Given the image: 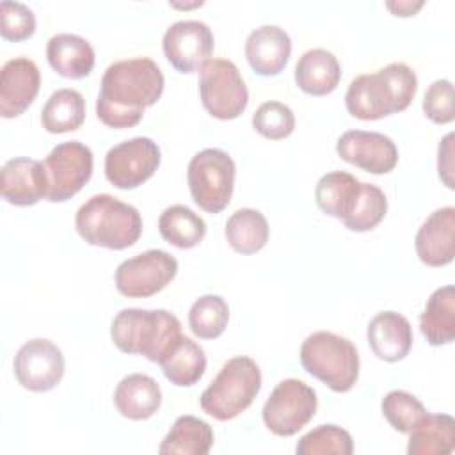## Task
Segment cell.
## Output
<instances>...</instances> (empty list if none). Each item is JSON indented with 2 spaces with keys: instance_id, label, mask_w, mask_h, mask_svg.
Segmentation results:
<instances>
[{
  "instance_id": "obj_1",
  "label": "cell",
  "mask_w": 455,
  "mask_h": 455,
  "mask_svg": "<svg viewBox=\"0 0 455 455\" xmlns=\"http://www.w3.org/2000/svg\"><path fill=\"white\" fill-rule=\"evenodd\" d=\"M164 85V73L153 59L116 60L101 76L96 116L110 128H132L139 124L144 110L160 100Z\"/></svg>"
},
{
  "instance_id": "obj_2",
  "label": "cell",
  "mask_w": 455,
  "mask_h": 455,
  "mask_svg": "<svg viewBox=\"0 0 455 455\" xmlns=\"http://www.w3.org/2000/svg\"><path fill=\"white\" fill-rule=\"evenodd\" d=\"M418 91V76L405 62H391L377 73L355 76L345 94L350 116L375 121L405 110Z\"/></svg>"
},
{
  "instance_id": "obj_3",
  "label": "cell",
  "mask_w": 455,
  "mask_h": 455,
  "mask_svg": "<svg viewBox=\"0 0 455 455\" xmlns=\"http://www.w3.org/2000/svg\"><path fill=\"white\" fill-rule=\"evenodd\" d=\"M181 336L178 316L167 309H121L110 325V338L121 352L139 354L153 363H160Z\"/></svg>"
},
{
  "instance_id": "obj_4",
  "label": "cell",
  "mask_w": 455,
  "mask_h": 455,
  "mask_svg": "<svg viewBox=\"0 0 455 455\" xmlns=\"http://www.w3.org/2000/svg\"><path fill=\"white\" fill-rule=\"evenodd\" d=\"M75 228L91 245L123 251L140 238L142 217L135 206L114 196L96 194L76 210Z\"/></svg>"
},
{
  "instance_id": "obj_5",
  "label": "cell",
  "mask_w": 455,
  "mask_h": 455,
  "mask_svg": "<svg viewBox=\"0 0 455 455\" xmlns=\"http://www.w3.org/2000/svg\"><path fill=\"white\" fill-rule=\"evenodd\" d=\"M299 357L302 368L334 393H347L357 382L359 354L345 336L331 331L313 332L302 341Z\"/></svg>"
},
{
  "instance_id": "obj_6",
  "label": "cell",
  "mask_w": 455,
  "mask_h": 455,
  "mask_svg": "<svg viewBox=\"0 0 455 455\" xmlns=\"http://www.w3.org/2000/svg\"><path fill=\"white\" fill-rule=\"evenodd\" d=\"M261 389V370L249 355H236L226 361L201 393V409L219 421H228L242 414Z\"/></svg>"
},
{
  "instance_id": "obj_7",
  "label": "cell",
  "mask_w": 455,
  "mask_h": 455,
  "mask_svg": "<svg viewBox=\"0 0 455 455\" xmlns=\"http://www.w3.org/2000/svg\"><path fill=\"white\" fill-rule=\"evenodd\" d=\"M236 167L233 158L217 148L196 153L187 167V181L194 203L208 212H222L233 196Z\"/></svg>"
},
{
  "instance_id": "obj_8",
  "label": "cell",
  "mask_w": 455,
  "mask_h": 455,
  "mask_svg": "<svg viewBox=\"0 0 455 455\" xmlns=\"http://www.w3.org/2000/svg\"><path fill=\"white\" fill-rule=\"evenodd\" d=\"M199 96L206 112L217 119L238 117L247 103L249 91L235 62L210 59L199 71Z\"/></svg>"
},
{
  "instance_id": "obj_9",
  "label": "cell",
  "mask_w": 455,
  "mask_h": 455,
  "mask_svg": "<svg viewBox=\"0 0 455 455\" xmlns=\"http://www.w3.org/2000/svg\"><path fill=\"white\" fill-rule=\"evenodd\" d=\"M316 407L318 398L311 386L299 379H284L272 389L261 416L272 434L290 437L313 419Z\"/></svg>"
},
{
  "instance_id": "obj_10",
  "label": "cell",
  "mask_w": 455,
  "mask_h": 455,
  "mask_svg": "<svg viewBox=\"0 0 455 455\" xmlns=\"http://www.w3.org/2000/svg\"><path fill=\"white\" fill-rule=\"evenodd\" d=\"M50 203H64L78 194L92 176V151L80 140L57 144L43 160Z\"/></svg>"
},
{
  "instance_id": "obj_11",
  "label": "cell",
  "mask_w": 455,
  "mask_h": 455,
  "mask_svg": "<svg viewBox=\"0 0 455 455\" xmlns=\"http://www.w3.org/2000/svg\"><path fill=\"white\" fill-rule=\"evenodd\" d=\"M178 274V261L162 249H149L124 259L116 268V288L130 299H144L162 291Z\"/></svg>"
},
{
  "instance_id": "obj_12",
  "label": "cell",
  "mask_w": 455,
  "mask_h": 455,
  "mask_svg": "<svg viewBox=\"0 0 455 455\" xmlns=\"http://www.w3.org/2000/svg\"><path fill=\"white\" fill-rule=\"evenodd\" d=\"M160 160V148L153 139L133 137L107 151L105 176L116 188L133 190L156 172Z\"/></svg>"
},
{
  "instance_id": "obj_13",
  "label": "cell",
  "mask_w": 455,
  "mask_h": 455,
  "mask_svg": "<svg viewBox=\"0 0 455 455\" xmlns=\"http://www.w3.org/2000/svg\"><path fill=\"white\" fill-rule=\"evenodd\" d=\"M213 34L204 21L180 20L164 34L162 48L165 59L180 73H196L213 53Z\"/></svg>"
},
{
  "instance_id": "obj_14",
  "label": "cell",
  "mask_w": 455,
  "mask_h": 455,
  "mask_svg": "<svg viewBox=\"0 0 455 455\" xmlns=\"http://www.w3.org/2000/svg\"><path fill=\"white\" fill-rule=\"evenodd\" d=\"M14 377L28 391L44 393L53 389L64 375V355L46 338L28 339L14 355Z\"/></svg>"
},
{
  "instance_id": "obj_15",
  "label": "cell",
  "mask_w": 455,
  "mask_h": 455,
  "mask_svg": "<svg viewBox=\"0 0 455 455\" xmlns=\"http://www.w3.org/2000/svg\"><path fill=\"white\" fill-rule=\"evenodd\" d=\"M336 153L341 160L371 174H387L398 164V148L380 132L348 130L339 135Z\"/></svg>"
},
{
  "instance_id": "obj_16",
  "label": "cell",
  "mask_w": 455,
  "mask_h": 455,
  "mask_svg": "<svg viewBox=\"0 0 455 455\" xmlns=\"http://www.w3.org/2000/svg\"><path fill=\"white\" fill-rule=\"evenodd\" d=\"M41 87L37 64L28 57H14L0 71V116H21L36 100Z\"/></svg>"
},
{
  "instance_id": "obj_17",
  "label": "cell",
  "mask_w": 455,
  "mask_h": 455,
  "mask_svg": "<svg viewBox=\"0 0 455 455\" xmlns=\"http://www.w3.org/2000/svg\"><path fill=\"white\" fill-rule=\"evenodd\" d=\"M0 194L14 206H32L48 196V176L43 162L16 156L0 171Z\"/></svg>"
},
{
  "instance_id": "obj_18",
  "label": "cell",
  "mask_w": 455,
  "mask_h": 455,
  "mask_svg": "<svg viewBox=\"0 0 455 455\" xmlns=\"http://www.w3.org/2000/svg\"><path fill=\"white\" fill-rule=\"evenodd\" d=\"M416 254L428 267H444L455 256V208L444 206L430 213L414 236Z\"/></svg>"
},
{
  "instance_id": "obj_19",
  "label": "cell",
  "mask_w": 455,
  "mask_h": 455,
  "mask_svg": "<svg viewBox=\"0 0 455 455\" xmlns=\"http://www.w3.org/2000/svg\"><path fill=\"white\" fill-rule=\"evenodd\" d=\"M245 59L254 73L261 76L279 75L291 55V39L277 25H261L245 39Z\"/></svg>"
},
{
  "instance_id": "obj_20",
  "label": "cell",
  "mask_w": 455,
  "mask_h": 455,
  "mask_svg": "<svg viewBox=\"0 0 455 455\" xmlns=\"http://www.w3.org/2000/svg\"><path fill=\"white\" fill-rule=\"evenodd\" d=\"M371 352L386 363L402 361L412 347V327L409 320L396 311L377 313L366 329Z\"/></svg>"
},
{
  "instance_id": "obj_21",
  "label": "cell",
  "mask_w": 455,
  "mask_h": 455,
  "mask_svg": "<svg viewBox=\"0 0 455 455\" xmlns=\"http://www.w3.org/2000/svg\"><path fill=\"white\" fill-rule=\"evenodd\" d=\"M48 64L64 78L80 80L91 75L96 62L94 48L76 34H55L46 43Z\"/></svg>"
},
{
  "instance_id": "obj_22",
  "label": "cell",
  "mask_w": 455,
  "mask_h": 455,
  "mask_svg": "<svg viewBox=\"0 0 455 455\" xmlns=\"http://www.w3.org/2000/svg\"><path fill=\"white\" fill-rule=\"evenodd\" d=\"M114 405L117 412L128 419H148L162 405V389L153 377L146 373H130L116 386Z\"/></svg>"
},
{
  "instance_id": "obj_23",
  "label": "cell",
  "mask_w": 455,
  "mask_h": 455,
  "mask_svg": "<svg viewBox=\"0 0 455 455\" xmlns=\"http://www.w3.org/2000/svg\"><path fill=\"white\" fill-rule=\"evenodd\" d=\"M295 84L309 96L331 94L341 78V66L336 55L325 48L304 52L295 64Z\"/></svg>"
},
{
  "instance_id": "obj_24",
  "label": "cell",
  "mask_w": 455,
  "mask_h": 455,
  "mask_svg": "<svg viewBox=\"0 0 455 455\" xmlns=\"http://www.w3.org/2000/svg\"><path fill=\"white\" fill-rule=\"evenodd\" d=\"M421 334L432 347L448 345L455 338V288H437L427 300L419 316Z\"/></svg>"
},
{
  "instance_id": "obj_25",
  "label": "cell",
  "mask_w": 455,
  "mask_h": 455,
  "mask_svg": "<svg viewBox=\"0 0 455 455\" xmlns=\"http://www.w3.org/2000/svg\"><path fill=\"white\" fill-rule=\"evenodd\" d=\"M213 446L212 427L196 416L176 418L158 446L160 455H206Z\"/></svg>"
},
{
  "instance_id": "obj_26",
  "label": "cell",
  "mask_w": 455,
  "mask_h": 455,
  "mask_svg": "<svg viewBox=\"0 0 455 455\" xmlns=\"http://www.w3.org/2000/svg\"><path fill=\"white\" fill-rule=\"evenodd\" d=\"M455 448V419L450 414H425L409 432V455H448Z\"/></svg>"
},
{
  "instance_id": "obj_27",
  "label": "cell",
  "mask_w": 455,
  "mask_h": 455,
  "mask_svg": "<svg viewBox=\"0 0 455 455\" xmlns=\"http://www.w3.org/2000/svg\"><path fill=\"white\" fill-rule=\"evenodd\" d=\"M158 364L171 384L188 387L197 384L204 375L206 355L199 343L181 336Z\"/></svg>"
},
{
  "instance_id": "obj_28",
  "label": "cell",
  "mask_w": 455,
  "mask_h": 455,
  "mask_svg": "<svg viewBox=\"0 0 455 455\" xmlns=\"http://www.w3.org/2000/svg\"><path fill=\"white\" fill-rule=\"evenodd\" d=\"M361 190V181L345 171H331L323 174L315 187V201L318 208L339 220L352 210Z\"/></svg>"
},
{
  "instance_id": "obj_29",
  "label": "cell",
  "mask_w": 455,
  "mask_h": 455,
  "mask_svg": "<svg viewBox=\"0 0 455 455\" xmlns=\"http://www.w3.org/2000/svg\"><path fill=\"white\" fill-rule=\"evenodd\" d=\"M224 235L233 251L240 254H254L261 251L270 235L267 217L254 208H240L226 222Z\"/></svg>"
},
{
  "instance_id": "obj_30",
  "label": "cell",
  "mask_w": 455,
  "mask_h": 455,
  "mask_svg": "<svg viewBox=\"0 0 455 455\" xmlns=\"http://www.w3.org/2000/svg\"><path fill=\"white\" fill-rule=\"evenodd\" d=\"M85 119L84 96L69 87L57 89L41 110V124L48 133H68L82 126Z\"/></svg>"
},
{
  "instance_id": "obj_31",
  "label": "cell",
  "mask_w": 455,
  "mask_h": 455,
  "mask_svg": "<svg viewBox=\"0 0 455 455\" xmlns=\"http://www.w3.org/2000/svg\"><path fill=\"white\" fill-rule=\"evenodd\" d=\"M158 231L165 242L178 249L199 245L206 235V222L185 204L167 206L158 217Z\"/></svg>"
},
{
  "instance_id": "obj_32",
  "label": "cell",
  "mask_w": 455,
  "mask_h": 455,
  "mask_svg": "<svg viewBox=\"0 0 455 455\" xmlns=\"http://www.w3.org/2000/svg\"><path fill=\"white\" fill-rule=\"evenodd\" d=\"M229 322V306L220 295H203L188 309L190 331L201 339L219 338Z\"/></svg>"
},
{
  "instance_id": "obj_33",
  "label": "cell",
  "mask_w": 455,
  "mask_h": 455,
  "mask_svg": "<svg viewBox=\"0 0 455 455\" xmlns=\"http://www.w3.org/2000/svg\"><path fill=\"white\" fill-rule=\"evenodd\" d=\"M387 212L386 194L373 183L361 181L359 196L348 212V215L341 220L347 229L355 233H364L373 229L382 222Z\"/></svg>"
},
{
  "instance_id": "obj_34",
  "label": "cell",
  "mask_w": 455,
  "mask_h": 455,
  "mask_svg": "<svg viewBox=\"0 0 455 455\" xmlns=\"http://www.w3.org/2000/svg\"><path fill=\"white\" fill-rule=\"evenodd\" d=\"M297 455H352L354 441L348 430L325 423L304 434L297 446Z\"/></svg>"
},
{
  "instance_id": "obj_35",
  "label": "cell",
  "mask_w": 455,
  "mask_h": 455,
  "mask_svg": "<svg viewBox=\"0 0 455 455\" xmlns=\"http://www.w3.org/2000/svg\"><path fill=\"white\" fill-rule=\"evenodd\" d=\"M380 409L389 425L402 434H409L427 414L425 405L414 395L403 389L389 391L382 398Z\"/></svg>"
},
{
  "instance_id": "obj_36",
  "label": "cell",
  "mask_w": 455,
  "mask_h": 455,
  "mask_svg": "<svg viewBox=\"0 0 455 455\" xmlns=\"http://www.w3.org/2000/svg\"><path fill=\"white\" fill-rule=\"evenodd\" d=\"M252 128L270 140H281L293 133V110L281 101H265L252 114Z\"/></svg>"
},
{
  "instance_id": "obj_37",
  "label": "cell",
  "mask_w": 455,
  "mask_h": 455,
  "mask_svg": "<svg viewBox=\"0 0 455 455\" xmlns=\"http://www.w3.org/2000/svg\"><path fill=\"white\" fill-rule=\"evenodd\" d=\"M34 32L36 16L28 5L11 0L0 2V34L4 39L18 43L28 39Z\"/></svg>"
},
{
  "instance_id": "obj_38",
  "label": "cell",
  "mask_w": 455,
  "mask_h": 455,
  "mask_svg": "<svg viewBox=\"0 0 455 455\" xmlns=\"http://www.w3.org/2000/svg\"><path fill=\"white\" fill-rule=\"evenodd\" d=\"M423 112L435 124H448L455 119L453 110V84L446 78L428 85L423 96Z\"/></svg>"
},
{
  "instance_id": "obj_39",
  "label": "cell",
  "mask_w": 455,
  "mask_h": 455,
  "mask_svg": "<svg viewBox=\"0 0 455 455\" xmlns=\"http://www.w3.org/2000/svg\"><path fill=\"white\" fill-rule=\"evenodd\" d=\"M437 174L448 188H453V133L443 137L437 148Z\"/></svg>"
},
{
  "instance_id": "obj_40",
  "label": "cell",
  "mask_w": 455,
  "mask_h": 455,
  "mask_svg": "<svg viewBox=\"0 0 455 455\" xmlns=\"http://www.w3.org/2000/svg\"><path fill=\"white\" fill-rule=\"evenodd\" d=\"M386 7L395 14V16H414L416 11L423 7V2H386Z\"/></svg>"
}]
</instances>
